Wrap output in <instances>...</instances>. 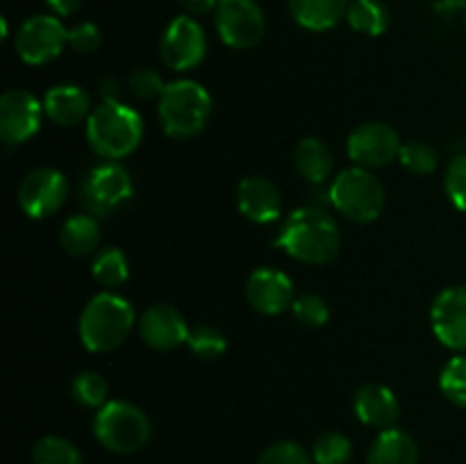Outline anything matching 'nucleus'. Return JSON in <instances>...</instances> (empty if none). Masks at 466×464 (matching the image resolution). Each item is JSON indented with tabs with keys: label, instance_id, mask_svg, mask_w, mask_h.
<instances>
[{
	"label": "nucleus",
	"instance_id": "nucleus-14",
	"mask_svg": "<svg viewBox=\"0 0 466 464\" xmlns=\"http://www.w3.org/2000/svg\"><path fill=\"white\" fill-rule=\"evenodd\" d=\"M432 332L451 350L466 353V285L449 287L431 309Z\"/></svg>",
	"mask_w": 466,
	"mask_h": 464
},
{
	"label": "nucleus",
	"instance_id": "nucleus-23",
	"mask_svg": "<svg viewBox=\"0 0 466 464\" xmlns=\"http://www.w3.org/2000/svg\"><path fill=\"white\" fill-rule=\"evenodd\" d=\"M59 241H62V248L73 257H85V255L96 253L100 244L98 221L91 214L71 217L59 230Z\"/></svg>",
	"mask_w": 466,
	"mask_h": 464
},
{
	"label": "nucleus",
	"instance_id": "nucleus-13",
	"mask_svg": "<svg viewBox=\"0 0 466 464\" xmlns=\"http://www.w3.org/2000/svg\"><path fill=\"white\" fill-rule=\"evenodd\" d=\"M44 105L25 89H9L0 98V136L5 144H23L41 127Z\"/></svg>",
	"mask_w": 466,
	"mask_h": 464
},
{
	"label": "nucleus",
	"instance_id": "nucleus-8",
	"mask_svg": "<svg viewBox=\"0 0 466 464\" xmlns=\"http://www.w3.org/2000/svg\"><path fill=\"white\" fill-rule=\"evenodd\" d=\"M214 23L223 44L235 50L258 45L267 30V18L255 0H218Z\"/></svg>",
	"mask_w": 466,
	"mask_h": 464
},
{
	"label": "nucleus",
	"instance_id": "nucleus-11",
	"mask_svg": "<svg viewBox=\"0 0 466 464\" xmlns=\"http://www.w3.org/2000/svg\"><path fill=\"white\" fill-rule=\"evenodd\" d=\"M68 198V182L53 166L32 168L18 185V205L30 218H46L62 209Z\"/></svg>",
	"mask_w": 466,
	"mask_h": 464
},
{
	"label": "nucleus",
	"instance_id": "nucleus-25",
	"mask_svg": "<svg viewBox=\"0 0 466 464\" xmlns=\"http://www.w3.org/2000/svg\"><path fill=\"white\" fill-rule=\"evenodd\" d=\"M91 276L98 282L100 287H107V289H114V287H121L123 282L130 276V264H127V257L123 255L121 248L116 246H107V248L98 250L94 255V262H91Z\"/></svg>",
	"mask_w": 466,
	"mask_h": 464
},
{
	"label": "nucleus",
	"instance_id": "nucleus-17",
	"mask_svg": "<svg viewBox=\"0 0 466 464\" xmlns=\"http://www.w3.org/2000/svg\"><path fill=\"white\" fill-rule=\"evenodd\" d=\"M239 212L253 223H271L282 214V196L264 176H248L237 187Z\"/></svg>",
	"mask_w": 466,
	"mask_h": 464
},
{
	"label": "nucleus",
	"instance_id": "nucleus-9",
	"mask_svg": "<svg viewBox=\"0 0 466 464\" xmlns=\"http://www.w3.org/2000/svg\"><path fill=\"white\" fill-rule=\"evenodd\" d=\"M68 45V30L57 16L50 14H36L23 21L16 32V53L18 57L32 66L53 62L62 55Z\"/></svg>",
	"mask_w": 466,
	"mask_h": 464
},
{
	"label": "nucleus",
	"instance_id": "nucleus-29",
	"mask_svg": "<svg viewBox=\"0 0 466 464\" xmlns=\"http://www.w3.org/2000/svg\"><path fill=\"white\" fill-rule=\"evenodd\" d=\"M440 389L458 408L466 409V355H455L440 376Z\"/></svg>",
	"mask_w": 466,
	"mask_h": 464
},
{
	"label": "nucleus",
	"instance_id": "nucleus-30",
	"mask_svg": "<svg viewBox=\"0 0 466 464\" xmlns=\"http://www.w3.org/2000/svg\"><path fill=\"white\" fill-rule=\"evenodd\" d=\"M400 164L414 176H431L440 164V155L426 141H408L400 146Z\"/></svg>",
	"mask_w": 466,
	"mask_h": 464
},
{
	"label": "nucleus",
	"instance_id": "nucleus-19",
	"mask_svg": "<svg viewBox=\"0 0 466 464\" xmlns=\"http://www.w3.org/2000/svg\"><path fill=\"white\" fill-rule=\"evenodd\" d=\"M46 116L50 121H55L62 127L77 126V123L86 121L91 109L89 94L85 89H80L77 85H57L46 94L44 100Z\"/></svg>",
	"mask_w": 466,
	"mask_h": 464
},
{
	"label": "nucleus",
	"instance_id": "nucleus-24",
	"mask_svg": "<svg viewBox=\"0 0 466 464\" xmlns=\"http://www.w3.org/2000/svg\"><path fill=\"white\" fill-rule=\"evenodd\" d=\"M346 21L360 35L378 36L390 27V9L382 0H350Z\"/></svg>",
	"mask_w": 466,
	"mask_h": 464
},
{
	"label": "nucleus",
	"instance_id": "nucleus-7",
	"mask_svg": "<svg viewBox=\"0 0 466 464\" xmlns=\"http://www.w3.org/2000/svg\"><path fill=\"white\" fill-rule=\"evenodd\" d=\"M82 203L86 212L94 217H107L116 212L123 203H127L132 196V177L127 168H123L118 162L98 164L86 173L82 182Z\"/></svg>",
	"mask_w": 466,
	"mask_h": 464
},
{
	"label": "nucleus",
	"instance_id": "nucleus-3",
	"mask_svg": "<svg viewBox=\"0 0 466 464\" xmlns=\"http://www.w3.org/2000/svg\"><path fill=\"white\" fill-rule=\"evenodd\" d=\"M132 326H135V309L130 300L112 291H100L82 309L77 332L86 350L107 353L127 339Z\"/></svg>",
	"mask_w": 466,
	"mask_h": 464
},
{
	"label": "nucleus",
	"instance_id": "nucleus-4",
	"mask_svg": "<svg viewBox=\"0 0 466 464\" xmlns=\"http://www.w3.org/2000/svg\"><path fill=\"white\" fill-rule=\"evenodd\" d=\"M157 116L162 130L171 139L187 141L203 132L212 116V96L200 82L177 80L167 85L157 100Z\"/></svg>",
	"mask_w": 466,
	"mask_h": 464
},
{
	"label": "nucleus",
	"instance_id": "nucleus-2",
	"mask_svg": "<svg viewBox=\"0 0 466 464\" xmlns=\"http://www.w3.org/2000/svg\"><path fill=\"white\" fill-rule=\"evenodd\" d=\"M86 141L96 155L109 159H121L135 153L144 136V121L139 112L121 100H103L86 118Z\"/></svg>",
	"mask_w": 466,
	"mask_h": 464
},
{
	"label": "nucleus",
	"instance_id": "nucleus-34",
	"mask_svg": "<svg viewBox=\"0 0 466 464\" xmlns=\"http://www.w3.org/2000/svg\"><path fill=\"white\" fill-rule=\"evenodd\" d=\"M127 89L137 100H159L167 85H164L162 76L153 68H137L127 77Z\"/></svg>",
	"mask_w": 466,
	"mask_h": 464
},
{
	"label": "nucleus",
	"instance_id": "nucleus-38",
	"mask_svg": "<svg viewBox=\"0 0 466 464\" xmlns=\"http://www.w3.org/2000/svg\"><path fill=\"white\" fill-rule=\"evenodd\" d=\"M46 5L55 14H59V16H71V14H76L80 9L82 0H46Z\"/></svg>",
	"mask_w": 466,
	"mask_h": 464
},
{
	"label": "nucleus",
	"instance_id": "nucleus-35",
	"mask_svg": "<svg viewBox=\"0 0 466 464\" xmlns=\"http://www.w3.org/2000/svg\"><path fill=\"white\" fill-rule=\"evenodd\" d=\"M444 189L451 203L466 212V155H460L449 164L444 176Z\"/></svg>",
	"mask_w": 466,
	"mask_h": 464
},
{
	"label": "nucleus",
	"instance_id": "nucleus-39",
	"mask_svg": "<svg viewBox=\"0 0 466 464\" xmlns=\"http://www.w3.org/2000/svg\"><path fill=\"white\" fill-rule=\"evenodd\" d=\"M100 96H103V100H118V82L114 80V77H105L103 82H100Z\"/></svg>",
	"mask_w": 466,
	"mask_h": 464
},
{
	"label": "nucleus",
	"instance_id": "nucleus-26",
	"mask_svg": "<svg viewBox=\"0 0 466 464\" xmlns=\"http://www.w3.org/2000/svg\"><path fill=\"white\" fill-rule=\"evenodd\" d=\"M32 464H82V455L73 441L64 437H41L32 449Z\"/></svg>",
	"mask_w": 466,
	"mask_h": 464
},
{
	"label": "nucleus",
	"instance_id": "nucleus-12",
	"mask_svg": "<svg viewBox=\"0 0 466 464\" xmlns=\"http://www.w3.org/2000/svg\"><path fill=\"white\" fill-rule=\"evenodd\" d=\"M400 146L403 144L394 127L380 121H371L362 123L350 132L346 150L355 166L380 168L399 159Z\"/></svg>",
	"mask_w": 466,
	"mask_h": 464
},
{
	"label": "nucleus",
	"instance_id": "nucleus-20",
	"mask_svg": "<svg viewBox=\"0 0 466 464\" xmlns=\"http://www.w3.org/2000/svg\"><path fill=\"white\" fill-rule=\"evenodd\" d=\"M367 464H419L417 441L400 428L380 430L369 446Z\"/></svg>",
	"mask_w": 466,
	"mask_h": 464
},
{
	"label": "nucleus",
	"instance_id": "nucleus-36",
	"mask_svg": "<svg viewBox=\"0 0 466 464\" xmlns=\"http://www.w3.org/2000/svg\"><path fill=\"white\" fill-rule=\"evenodd\" d=\"M100 44H103V35H100V27L96 23H80V25L68 30V45L76 53H96L100 48Z\"/></svg>",
	"mask_w": 466,
	"mask_h": 464
},
{
	"label": "nucleus",
	"instance_id": "nucleus-33",
	"mask_svg": "<svg viewBox=\"0 0 466 464\" xmlns=\"http://www.w3.org/2000/svg\"><path fill=\"white\" fill-rule=\"evenodd\" d=\"M291 312H294L296 321L300 326L308 328H321L323 323H328L330 318V309H328V303L317 294H303L294 300L291 305Z\"/></svg>",
	"mask_w": 466,
	"mask_h": 464
},
{
	"label": "nucleus",
	"instance_id": "nucleus-15",
	"mask_svg": "<svg viewBox=\"0 0 466 464\" xmlns=\"http://www.w3.org/2000/svg\"><path fill=\"white\" fill-rule=\"evenodd\" d=\"M246 298L258 312L267 314V317H278L294 305V282L278 268L262 267L248 276Z\"/></svg>",
	"mask_w": 466,
	"mask_h": 464
},
{
	"label": "nucleus",
	"instance_id": "nucleus-18",
	"mask_svg": "<svg viewBox=\"0 0 466 464\" xmlns=\"http://www.w3.org/2000/svg\"><path fill=\"white\" fill-rule=\"evenodd\" d=\"M355 414L364 426L387 430L394 428L396 419L400 414L399 398L394 391L385 385H364L355 394Z\"/></svg>",
	"mask_w": 466,
	"mask_h": 464
},
{
	"label": "nucleus",
	"instance_id": "nucleus-28",
	"mask_svg": "<svg viewBox=\"0 0 466 464\" xmlns=\"http://www.w3.org/2000/svg\"><path fill=\"white\" fill-rule=\"evenodd\" d=\"M350 455H353L350 439L337 430L323 432L312 446L314 464H349Z\"/></svg>",
	"mask_w": 466,
	"mask_h": 464
},
{
	"label": "nucleus",
	"instance_id": "nucleus-1",
	"mask_svg": "<svg viewBox=\"0 0 466 464\" xmlns=\"http://www.w3.org/2000/svg\"><path fill=\"white\" fill-rule=\"evenodd\" d=\"M276 246L299 262L328 264L339 253L341 232L326 209L308 205L285 218Z\"/></svg>",
	"mask_w": 466,
	"mask_h": 464
},
{
	"label": "nucleus",
	"instance_id": "nucleus-6",
	"mask_svg": "<svg viewBox=\"0 0 466 464\" xmlns=\"http://www.w3.org/2000/svg\"><path fill=\"white\" fill-rule=\"evenodd\" d=\"M330 203L355 223L376 221L385 209V187L369 168L350 166L332 180Z\"/></svg>",
	"mask_w": 466,
	"mask_h": 464
},
{
	"label": "nucleus",
	"instance_id": "nucleus-32",
	"mask_svg": "<svg viewBox=\"0 0 466 464\" xmlns=\"http://www.w3.org/2000/svg\"><path fill=\"white\" fill-rule=\"evenodd\" d=\"M312 455L299 441H276L259 453L255 464H312Z\"/></svg>",
	"mask_w": 466,
	"mask_h": 464
},
{
	"label": "nucleus",
	"instance_id": "nucleus-21",
	"mask_svg": "<svg viewBox=\"0 0 466 464\" xmlns=\"http://www.w3.org/2000/svg\"><path fill=\"white\" fill-rule=\"evenodd\" d=\"M349 5L350 0H289V12L305 30L323 32L346 16Z\"/></svg>",
	"mask_w": 466,
	"mask_h": 464
},
{
	"label": "nucleus",
	"instance_id": "nucleus-27",
	"mask_svg": "<svg viewBox=\"0 0 466 464\" xmlns=\"http://www.w3.org/2000/svg\"><path fill=\"white\" fill-rule=\"evenodd\" d=\"M71 394L82 408L100 409L103 405L109 403V385L100 373L96 371H82L73 378Z\"/></svg>",
	"mask_w": 466,
	"mask_h": 464
},
{
	"label": "nucleus",
	"instance_id": "nucleus-37",
	"mask_svg": "<svg viewBox=\"0 0 466 464\" xmlns=\"http://www.w3.org/2000/svg\"><path fill=\"white\" fill-rule=\"evenodd\" d=\"M180 5L189 16H205L209 12H217L218 0H180Z\"/></svg>",
	"mask_w": 466,
	"mask_h": 464
},
{
	"label": "nucleus",
	"instance_id": "nucleus-16",
	"mask_svg": "<svg viewBox=\"0 0 466 464\" xmlns=\"http://www.w3.org/2000/svg\"><path fill=\"white\" fill-rule=\"evenodd\" d=\"M139 335L150 348L173 350L187 344L189 339V326L185 317L173 305H150L139 318Z\"/></svg>",
	"mask_w": 466,
	"mask_h": 464
},
{
	"label": "nucleus",
	"instance_id": "nucleus-10",
	"mask_svg": "<svg viewBox=\"0 0 466 464\" xmlns=\"http://www.w3.org/2000/svg\"><path fill=\"white\" fill-rule=\"evenodd\" d=\"M162 59L171 71L185 73L198 66L208 53V36L203 25L189 14L176 16L162 35Z\"/></svg>",
	"mask_w": 466,
	"mask_h": 464
},
{
	"label": "nucleus",
	"instance_id": "nucleus-22",
	"mask_svg": "<svg viewBox=\"0 0 466 464\" xmlns=\"http://www.w3.org/2000/svg\"><path fill=\"white\" fill-rule=\"evenodd\" d=\"M296 171L309 185H323L332 173V153L317 136H305L294 150Z\"/></svg>",
	"mask_w": 466,
	"mask_h": 464
},
{
	"label": "nucleus",
	"instance_id": "nucleus-5",
	"mask_svg": "<svg viewBox=\"0 0 466 464\" xmlns=\"http://www.w3.org/2000/svg\"><path fill=\"white\" fill-rule=\"evenodd\" d=\"M94 435L98 444L112 453H137L150 439V419L127 400H109L96 412Z\"/></svg>",
	"mask_w": 466,
	"mask_h": 464
},
{
	"label": "nucleus",
	"instance_id": "nucleus-31",
	"mask_svg": "<svg viewBox=\"0 0 466 464\" xmlns=\"http://www.w3.org/2000/svg\"><path fill=\"white\" fill-rule=\"evenodd\" d=\"M191 353L200 359H218L228 348V341L221 330L212 326H198L189 330V339H187Z\"/></svg>",
	"mask_w": 466,
	"mask_h": 464
}]
</instances>
